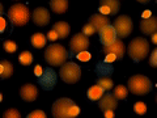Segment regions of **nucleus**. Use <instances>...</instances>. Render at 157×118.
I'll return each instance as SVG.
<instances>
[{"mask_svg": "<svg viewBox=\"0 0 157 118\" xmlns=\"http://www.w3.org/2000/svg\"><path fill=\"white\" fill-rule=\"evenodd\" d=\"M51 112L55 118H73L80 114V108L71 98L62 97L52 104Z\"/></svg>", "mask_w": 157, "mask_h": 118, "instance_id": "obj_1", "label": "nucleus"}, {"mask_svg": "<svg viewBox=\"0 0 157 118\" xmlns=\"http://www.w3.org/2000/svg\"><path fill=\"white\" fill-rule=\"evenodd\" d=\"M127 53H128V57L134 62L143 61V59H145L147 57H148V54H149V42L143 37L134 38L128 43Z\"/></svg>", "mask_w": 157, "mask_h": 118, "instance_id": "obj_2", "label": "nucleus"}, {"mask_svg": "<svg viewBox=\"0 0 157 118\" xmlns=\"http://www.w3.org/2000/svg\"><path fill=\"white\" fill-rule=\"evenodd\" d=\"M67 58H68V51L64 49V46L59 45V43H51L45 50L46 62L52 67L62 66L63 63H66Z\"/></svg>", "mask_w": 157, "mask_h": 118, "instance_id": "obj_3", "label": "nucleus"}, {"mask_svg": "<svg viewBox=\"0 0 157 118\" xmlns=\"http://www.w3.org/2000/svg\"><path fill=\"white\" fill-rule=\"evenodd\" d=\"M127 88H128V91L131 93H134V95L143 96L152 91V83L149 79L144 75H134L128 79Z\"/></svg>", "mask_w": 157, "mask_h": 118, "instance_id": "obj_4", "label": "nucleus"}, {"mask_svg": "<svg viewBox=\"0 0 157 118\" xmlns=\"http://www.w3.org/2000/svg\"><path fill=\"white\" fill-rule=\"evenodd\" d=\"M8 18L16 26L26 25L29 22V20H30L29 8L26 6H24V4H13L8 11Z\"/></svg>", "mask_w": 157, "mask_h": 118, "instance_id": "obj_5", "label": "nucleus"}, {"mask_svg": "<svg viewBox=\"0 0 157 118\" xmlns=\"http://www.w3.org/2000/svg\"><path fill=\"white\" fill-rule=\"evenodd\" d=\"M59 75H60L62 80L67 83V84H75V83L80 80L81 70L76 63L66 62V63H63L60 70H59Z\"/></svg>", "mask_w": 157, "mask_h": 118, "instance_id": "obj_6", "label": "nucleus"}, {"mask_svg": "<svg viewBox=\"0 0 157 118\" xmlns=\"http://www.w3.org/2000/svg\"><path fill=\"white\" fill-rule=\"evenodd\" d=\"M114 28L117 32V36L119 38H126L128 37L131 32H132V21L128 16L126 14H122V16H118L114 21Z\"/></svg>", "mask_w": 157, "mask_h": 118, "instance_id": "obj_7", "label": "nucleus"}, {"mask_svg": "<svg viewBox=\"0 0 157 118\" xmlns=\"http://www.w3.org/2000/svg\"><path fill=\"white\" fill-rule=\"evenodd\" d=\"M89 47V38L84 33H77L70 41V51L72 55H77L78 53L85 51Z\"/></svg>", "mask_w": 157, "mask_h": 118, "instance_id": "obj_8", "label": "nucleus"}, {"mask_svg": "<svg viewBox=\"0 0 157 118\" xmlns=\"http://www.w3.org/2000/svg\"><path fill=\"white\" fill-rule=\"evenodd\" d=\"M56 81H58L56 73L51 67L45 68V70H43V73L38 77V83L42 85L43 89H46V91L52 89V87H55Z\"/></svg>", "mask_w": 157, "mask_h": 118, "instance_id": "obj_9", "label": "nucleus"}, {"mask_svg": "<svg viewBox=\"0 0 157 118\" xmlns=\"http://www.w3.org/2000/svg\"><path fill=\"white\" fill-rule=\"evenodd\" d=\"M124 50H126V46L122 42V38H117L114 42L104 46V53L106 55L107 54H114L117 59H122L124 57Z\"/></svg>", "mask_w": 157, "mask_h": 118, "instance_id": "obj_10", "label": "nucleus"}, {"mask_svg": "<svg viewBox=\"0 0 157 118\" xmlns=\"http://www.w3.org/2000/svg\"><path fill=\"white\" fill-rule=\"evenodd\" d=\"M32 18H33V22L36 24L37 26H46V25H48V22H50V13H48L46 8L38 7L33 11Z\"/></svg>", "mask_w": 157, "mask_h": 118, "instance_id": "obj_11", "label": "nucleus"}, {"mask_svg": "<svg viewBox=\"0 0 157 118\" xmlns=\"http://www.w3.org/2000/svg\"><path fill=\"white\" fill-rule=\"evenodd\" d=\"M98 34H100V41L102 45H109V43L114 42L117 39V32H115V28L114 25H106L101 29L100 32H98Z\"/></svg>", "mask_w": 157, "mask_h": 118, "instance_id": "obj_12", "label": "nucleus"}, {"mask_svg": "<svg viewBox=\"0 0 157 118\" xmlns=\"http://www.w3.org/2000/svg\"><path fill=\"white\" fill-rule=\"evenodd\" d=\"M121 8L118 0H101L100 2V12L102 14H117Z\"/></svg>", "mask_w": 157, "mask_h": 118, "instance_id": "obj_13", "label": "nucleus"}, {"mask_svg": "<svg viewBox=\"0 0 157 118\" xmlns=\"http://www.w3.org/2000/svg\"><path fill=\"white\" fill-rule=\"evenodd\" d=\"M139 25H140V30L145 36H152L153 33L157 32V17L151 16L148 18H143Z\"/></svg>", "mask_w": 157, "mask_h": 118, "instance_id": "obj_14", "label": "nucleus"}, {"mask_svg": "<svg viewBox=\"0 0 157 118\" xmlns=\"http://www.w3.org/2000/svg\"><path fill=\"white\" fill-rule=\"evenodd\" d=\"M98 106H100V109L102 112H105L107 109L115 110L117 106H118V100L114 97V95H111V93H106V95H104L100 100H98Z\"/></svg>", "mask_w": 157, "mask_h": 118, "instance_id": "obj_15", "label": "nucleus"}, {"mask_svg": "<svg viewBox=\"0 0 157 118\" xmlns=\"http://www.w3.org/2000/svg\"><path fill=\"white\" fill-rule=\"evenodd\" d=\"M20 96H21L24 101L33 102L38 96V89H37V87L33 84H25L20 89Z\"/></svg>", "mask_w": 157, "mask_h": 118, "instance_id": "obj_16", "label": "nucleus"}, {"mask_svg": "<svg viewBox=\"0 0 157 118\" xmlns=\"http://www.w3.org/2000/svg\"><path fill=\"white\" fill-rule=\"evenodd\" d=\"M89 22L96 28V32H100L104 26L110 25V20H109V17L105 16V14H102L101 12H100V13L92 14V16L89 17Z\"/></svg>", "mask_w": 157, "mask_h": 118, "instance_id": "obj_17", "label": "nucleus"}, {"mask_svg": "<svg viewBox=\"0 0 157 118\" xmlns=\"http://www.w3.org/2000/svg\"><path fill=\"white\" fill-rule=\"evenodd\" d=\"M52 29L58 33L59 39L67 38L68 34H70V30H71L70 25H68L67 22H64V21H58V22H55V24H54V26H52Z\"/></svg>", "mask_w": 157, "mask_h": 118, "instance_id": "obj_18", "label": "nucleus"}, {"mask_svg": "<svg viewBox=\"0 0 157 118\" xmlns=\"http://www.w3.org/2000/svg\"><path fill=\"white\" fill-rule=\"evenodd\" d=\"M50 8L52 9L54 13L63 14L68 9V0H51Z\"/></svg>", "mask_w": 157, "mask_h": 118, "instance_id": "obj_19", "label": "nucleus"}, {"mask_svg": "<svg viewBox=\"0 0 157 118\" xmlns=\"http://www.w3.org/2000/svg\"><path fill=\"white\" fill-rule=\"evenodd\" d=\"M13 75V65L9 61L0 62V79H8Z\"/></svg>", "mask_w": 157, "mask_h": 118, "instance_id": "obj_20", "label": "nucleus"}, {"mask_svg": "<svg viewBox=\"0 0 157 118\" xmlns=\"http://www.w3.org/2000/svg\"><path fill=\"white\" fill-rule=\"evenodd\" d=\"M105 95V89L102 87H100L98 84L90 87L89 89H88V97H89V100L92 101H97L100 100V98Z\"/></svg>", "mask_w": 157, "mask_h": 118, "instance_id": "obj_21", "label": "nucleus"}, {"mask_svg": "<svg viewBox=\"0 0 157 118\" xmlns=\"http://www.w3.org/2000/svg\"><path fill=\"white\" fill-rule=\"evenodd\" d=\"M30 42H32V46H34L36 49H42L46 46L47 37L42 33H34L30 38Z\"/></svg>", "mask_w": 157, "mask_h": 118, "instance_id": "obj_22", "label": "nucleus"}, {"mask_svg": "<svg viewBox=\"0 0 157 118\" xmlns=\"http://www.w3.org/2000/svg\"><path fill=\"white\" fill-rule=\"evenodd\" d=\"M113 72V67L111 65H109V62H100L97 65V73L100 76H109Z\"/></svg>", "mask_w": 157, "mask_h": 118, "instance_id": "obj_23", "label": "nucleus"}, {"mask_svg": "<svg viewBox=\"0 0 157 118\" xmlns=\"http://www.w3.org/2000/svg\"><path fill=\"white\" fill-rule=\"evenodd\" d=\"M127 93H128V88H126L124 85H117L114 88V92H113V95H114V97L117 98V100H126L127 98Z\"/></svg>", "mask_w": 157, "mask_h": 118, "instance_id": "obj_24", "label": "nucleus"}, {"mask_svg": "<svg viewBox=\"0 0 157 118\" xmlns=\"http://www.w3.org/2000/svg\"><path fill=\"white\" fill-rule=\"evenodd\" d=\"M97 84L102 87L105 91H110L114 88V83H113V80L109 77V76H101L97 79Z\"/></svg>", "mask_w": 157, "mask_h": 118, "instance_id": "obj_25", "label": "nucleus"}, {"mask_svg": "<svg viewBox=\"0 0 157 118\" xmlns=\"http://www.w3.org/2000/svg\"><path fill=\"white\" fill-rule=\"evenodd\" d=\"M18 62L21 63L22 66H30L33 62V55L30 51H22L18 57Z\"/></svg>", "mask_w": 157, "mask_h": 118, "instance_id": "obj_26", "label": "nucleus"}, {"mask_svg": "<svg viewBox=\"0 0 157 118\" xmlns=\"http://www.w3.org/2000/svg\"><path fill=\"white\" fill-rule=\"evenodd\" d=\"M3 47H4V50H6L7 53H9V54H12V53H14V51L17 50V45H16V42L11 41V39H7V41H4Z\"/></svg>", "mask_w": 157, "mask_h": 118, "instance_id": "obj_27", "label": "nucleus"}, {"mask_svg": "<svg viewBox=\"0 0 157 118\" xmlns=\"http://www.w3.org/2000/svg\"><path fill=\"white\" fill-rule=\"evenodd\" d=\"M134 110H135L136 114L143 116V114H145V113H147V105L144 104V102L139 101V102H136V104L134 105Z\"/></svg>", "mask_w": 157, "mask_h": 118, "instance_id": "obj_28", "label": "nucleus"}, {"mask_svg": "<svg viewBox=\"0 0 157 118\" xmlns=\"http://www.w3.org/2000/svg\"><path fill=\"white\" fill-rule=\"evenodd\" d=\"M3 117H6V118H20L21 117V113H20L17 109L11 108V109H7L6 112H4Z\"/></svg>", "mask_w": 157, "mask_h": 118, "instance_id": "obj_29", "label": "nucleus"}, {"mask_svg": "<svg viewBox=\"0 0 157 118\" xmlns=\"http://www.w3.org/2000/svg\"><path fill=\"white\" fill-rule=\"evenodd\" d=\"M28 118H46V113L42 109H36L28 114Z\"/></svg>", "mask_w": 157, "mask_h": 118, "instance_id": "obj_30", "label": "nucleus"}, {"mask_svg": "<svg viewBox=\"0 0 157 118\" xmlns=\"http://www.w3.org/2000/svg\"><path fill=\"white\" fill-rule=\"evenodd\" d=\"M82 33H84L85 36H88V37H89V36H93V34L96 33V28L93 26L90 22H88L86 25H84V28H82Z\"/></svg>", "mask_w": 157, "mask_h": 118, "instance_id": "obj_31", "label": "nucleus"}, {"mask_svg": "<svg viewBox=\"0 0 157 118\" xmlns=\"http://www.w3.org/2000/svg\"><path fill=\"white\" fill-rule=\"evenodd\" d=\"M149 65H151L152 67L157 68V47L151 53V57H149Z\"/></svg>", "mask_w": 157, "mask_h": 118, "instance_id": "obj_32", "label": "nucleus"}, {"mask_svg": "<svg viewBox=\"0 0 157 118\" xmlns=\"http://www.w3.org/2000/svg\"><path fill=\"white\" fill-rule=\"evenodd\" d=\"M90 57H92V55H90V54L88 53L86 50L77 54V59H78V61H81V62H88V61L90 59Z\"/></svg>", "mask_w": 157, "mask_h": 118, "instance_id": "obj_33", "label": "nucleus"}, {"mask_svg": "<svg viewBox=\"0 0 157 118\" xmlns=\"http://www.w3.org/2000/svg\"><path fill=\"white\" fill-rule=\"evenodd\" d=\"M47 39H50L51 42H54V41H56V39H59V37H58V33L54 30V29H51L50 32H48V34H47Z\"/></svg>", "mask_w": 157, "mask_h": 118, "instance_id": "obj_34", "label": "nucleus"}, {"mask_svg": "<svg viewBox=\"0 0 157 118\" xmlns=\"http://www.w3.org/2000/svg\"><path fill=\"white\" fill-rule=\"evenodd\" d=\"M104 116L106 118H113V117H114V110H113V109H107V110L104 112Z\"/></svg>", "mask_w": 157, "mask_h": 118, "instance_id": "obj_35", "label": "nucleus"}, {"mask_svg": "<svg viewBox=\"0 0 157 118\" xmlns=\"http://www.w3.org/2000/svg\"><path fill=\"white\" fill-rule=\"evenodd\" d=\"M34 73H36V76H38V77H39V76H41L42 73H43V70H42V67L39 66V65H38V66L36 67V70H34Z\"/></svg>", "mask_w": 157, "mask_h": 118, "instance_id": "obj_36", "label": "nucleus"}, {"mask_svg": "<svg viewBox=\"0 0 157 118\" xmlns=\"http://www.w3.org/2000/svg\"><path fill=\"white\" fill-rule=\"evenodd\" d=\"M4 29H6V20L0 16V33L4 32Z\"/></svg>", "mask_w": 157, "mask_h": 118, "instance_id": "obj_37", "label": "nucleus"}, {"mask_svg": "<svg viewBox=\"0 0 157 118\" xmlns=\"http://www.w3.org/2000/svg\"><path fill=\"white\" fill-rule=\"evenodd\" d=\"M114 59H117V57L114 55V54H107L106 55V62H113Z\"/></svg>", "mask_w": 157, "mask_h": 118, "instance_id": "obj_38", "label": "nucleus"}, {"mask_svg": "<svg viewBox=\"0 0 157 118\" xmlns=\"http://www.w3.org/2000/svg\"><path fill=\"white\" fill-rule=\"evenodd\" d=\"M152 42H153L155 45H157V32L152 34Z\"/></svg>", "mask_w": 157, "mask_h": 118, "instance_id": "obj_39", "label": "nucleus"}, {"mask_svg": "<svg viewBox=\"0 0 157 118\" xmlns=\"http://www.w3.org/2000/svg\"><path fill=\"white\" fill-rule=\"evenodd\" d=\"M148 17H151V12L149 11H144L143 12V18H148Z\"/></svg>", "mask_w": 157, "mask_h": 118, "instance_id": "obj_40", "label": "nucleus"}, {"mask_svg": "<svg viewBox=\"0 0 157 118\" xmlns=\"http://www.w3.org/2000/svg\"><path fill=\"white\" fill-rule=\"evenodd\" d=\"M139 3H141V4H145V3H148V2H151V0H137Z\"/></svg>", "mask_w": 157, "mask_h": 118, "instance_id": "obj_41", "label": "nucleus"}, {"mask_svg": "<svg viewBox=\"0 0 157 118\" xmlns=\"http://www.w3.org/2000/svg\"><path fill=\"white\" fill-rule=\"evenodd\" d=\"M3 11H4V8H3V4L0 3V16H2V14H3Z\"/></svg>", "mask_w": 157, "mask_h": 118, "instance_id": "obj_42", "label": "nucleus"}, {"mask_svg": "<svg viewBox=\"0 0 157 118\" xmlns=\"http://www.w3.org/2000/svg\"><path fill=\"white\" fill-rule=\"evenodd\" d=\"M2 100H3V96H2V93H0V102H2Z\"/></svg>", "mask_w": 157, "mask_h": 118, "instance_id": "obj_43", "label": "nucleus"}, {"mask_svg": "<svg viewBox=\"0 0 157 118\" xmlns=\"http://www.w3.org/2000/svg\"><path fill=\"white\" fill-rule=\"evenodd\" d=\"M156 101H157V95H156Z\"/></svg>", "mask_w": 157, "mask_h": 118, "instance_id": "obj_44", "label": "nucleus"}, {"mask_svg": "<svg viewBox=\"0 0 157 118\" xmlns=\"http://www.w3.org/2000/svg\"><path fill=\"white\" fill-rule=\"evenodd\" d=\"M156 3H157V0H156Z\"/></svg>", "mask_w": 157, "mask_h": 118, "instance_id": "obj_45", "label": "nucleus"}]
</instances>
